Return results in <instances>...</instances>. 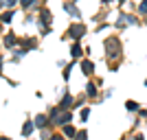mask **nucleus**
<instances>
[{"mask_svg": "<svg viewBox=\"0 0 147 140\" xmlns=\"http://www.w3.org/2000/svg\"><path fill=\"white\" fill-rule=\"evenodd\" d=\"M51 121L55 123V125H66V123H70V112L51 110Z\"/></svg>", "mask_w": 147, "mask_h": 140, "instance_id": "f257e3e1", "label": "nucleus"}, {"mask_svg": "<svg viewBox=\"0 0 147 140\" xmlns=\"http://www.w3.org/2000/svg\"><path fill=\"white\" fill-rule=\"evenodd\" d=\"M84 33H86V26H81V24H73L70 29H68V35L73 37V40H79Z\"/></svg>", "mask_w": 147, "mask_h": 140, "instance_id": "f03ea898", "label": "nucleus"}, {"mask_svg": "<svg viewBox=\"0 0 147 140\" xmlns=\"http://www.w3.org/2000/svg\"><path fill=\"white\" fill-rule=\"evenodd\" d=\"M105 46H108V57H117L119 55V42L117 40H114V37H112V40H108V42H105Z\"/></svg>", "mask_w": 147, "mask_h": 140, "instance_id": "7ed1b4c3", "label": "nucleus"}, {"mask_svg": "<svg viewBox=\"0 0 147 140\" xmlns=\"http://www.w3.org/2000/svg\"><path fill=\"white\" fill-rule=\"evenodd\" d=\"M81 70H84V74H92V70H94V66H92V61H81Z\"/></svg>", "mask_w": 147, "mask_h": 140, "instance_id": "20e7f679", "label": "nucleus"}, {"mask_svg": "<svg viewBox=\"0 0 147 140\" xmlns=\"http://www.w3.org/2000/svg\"><path fill=\"white\" fill-rule=\"evenodd\" d=\"M33 125H35L33 121H26V123H24V127H22V136H29L31 131H33Z\"/></svg>", "mask_w": 147, "mask_h": 140, "instance_id": "39448f33", "label": "nucleus"}, {"mask_svg": "<svg viewBox=\"0 0 147 140\" xmlns=\"http://www.w3.org/2000/svg\"><path fill=\"white\" fill-rule=\"evenodd\" d=\"M35 127H46V116L44 114L35 116Z\"/></svg>", "mask_w": 147, "mask_h": 140, "instance_id": "423d86ee", "label": "nucleus"}, {"mask_svg": "<svg viewBox=\"0 0 147 140\" xmlns=\"http://www.w3.org/2000/svg\"><path fill=\"white\" fill-rule=\"evenodd\" d=\"M70 103H73V96H70V94H66V96L61 98V110H66Z\"/></svg>", "mask_w": 147, "mask_h": 140, "instance_id": "0eeeda50", "label": "nucleus"}, {"mask_svg": "<svg viewBox=\"0 0 147 140\" xmlns=\"http://www.w3.org/2000/svg\"><path fill=\"white\" fill-rule=\"evenodd\" d=\"M64 9H66V13H70V15H79V11H77L73 5H68V2L64 5Z\"/></svg>", "mask_w": 147, "mask_h": 140, "instance_id": "6e6552de", "label": "nucleus"}, {"mask_svg": "<svg viewBox=\"0 0 147 140\" xmlns=\"http://www.w3.org/2000/svg\"><path fill=\"white\" fill-rule=\"evenodd\" d=\"M64 134L66 136H77V131H75V127H70V125L66 123V125H64Z\"/></svg>", "mask_w": 147, "mask_h": 140, "instance_id": "1a4fd4ad", "label": "nucleus"}, {"mask_svg": "<svg viewBox=\"0 0 147 140\" xmlns=\"http://www.w3.org/2000/svg\"><path fill=\"white\" fill-rule=\"evenodd\" d=\"M70 53H73V57H79L81 55V46H79V44H75L73 48H70Z\"/></svg>", "mask_w": 147, "mask_h": 140, "instance_id": "9d476101", "label": "nucleus"}, {"mask_svg": "<svg viewBox=\"0 0 147 140\" xmlns=\"http://www.w3.org/2000/svg\"><path fill=\"white\" fill-rule=\"evenodd\" d=\"M13 44H16V37H13V35H7L5 37V46H13Z\"/></svg>", "mask_w": 147, "mask_h": 140, "instance_id": "9b49d317", "label": "nucleus"}, {"mask_svg": "<svg viewBox=\"0 0 147 140\" xmlns=\"http://www.w3.org/2000/svg\"><path fill=\"white\" fill-rule=\"evenodd\" d=\"M97 94V90H94V85L92 83H88V96H94Z\"/></svg>", "mask_w": 147, "mask_h": 140, "instance_id": "f8f14e48", "label": "nucleus"}, {"mask_svg": "<svg viewBox=\"0 0 147 140\" xmlns=\"http://www.w3.org/2000/svg\"><path fill=\"white\" fill-rule=\"evenodd\" d=\"M11 18H13V13H11V11H7L5 15H2V22H11Z\"/></svg>", "mask_w": 147, "mask_h": 140, "instance_id": "ddd939ff", "label": "nucleus"}, {"mask_svg": "<svg viewBox=\"0 0 147 140\" xmlns=\"http://www.w3.org/2000/svg\"><path fill=\"white\" fill-rule=\"evenodd\" d=\"M136 107H138V105H136V103H134V101H127V110H132V112H134V110H136Z\"/></svg>", "mask_w": 147, "mask_h": 140, "instance_id": "4468645a", "label": "nucleus"}, {"mask_svg": "<svg viewBox=\"0 0 147 140\" xmlns=\"http://www.w3.org/2000/svg\"><path fill=\"white\" fill-rule=\"evenodd\" d=\"M16 2H18V0H2V5H7V7H13Z\"/></svg>", "mask_w": 147, "mask_h": 140, "instance_id": "2eb2a0df", "label": "nucleus"}, {"mask_svg": "<svg viewBox=\"0 0 147 140\" xmlns=\"http://www.w3.org/2000/svg\"><path fill=\"white\" fill-rule=\"evenodd\" d=\"M141 13H147V0H143V2H141Z\"/></svg>", "mask_w": 147, "mask_h": 140, "instance_id": "dca6fc26", "label": "nucleus"}, {"mask_svg": "<svg viewBox=\"0 0 147 140\" xmlns=\"http://www.w3.org/2000/svg\"><path fill=\"white\" fill-rule=\"evenodd\" d=\"M20 2H22V7H31L33 2H35V0H20Z\"/></svg>", "mask_w": 147, "mask_h": 140, "instance_id": "f3484780", "label": "nucleus"}, {"mask_svg": "<svg viewBox=\"0 0 147 140\" xmlns=\"http://www.w3.org/2000/svg\"><path fill=\"white\" fill-rule=\"evenodd\" d=\"M121 2H123V0H121Z\"/></svg>", "mask_w": 147, "mask_h": 140, "instance_id": "a211bd4d", "label": "nucleus"}, {"mask_svg": "<svg viewBox=\"0 0 147 140\" xmlns=\"http://www.w3.org/2000/svg\"><path fill=\"white\" fill-rule=\"evenodd\" d=\"M145 83H147V81H145Z\"/></svg>", "mask_w": 147, "mask_h": 140, "instance_id": "6ab92c4d", "label": "nucleus"}]
</instances>
